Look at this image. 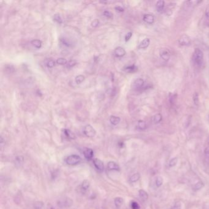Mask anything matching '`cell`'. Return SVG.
Wrapping results in <instances>:
<instances>
[{
  "label": "cell",
  "instance_id": "obj_3",
  "mask_svg": "<svg viewBox=\"0 0 209 209\" xmlns=\"http://www.w3.org/2000/svg\"><path fill=\"white\" fill-rule=\"evenodd\" d=\"M83 133L88 138H93L96 135V131L91 125H87L83 128Z\"/></svg>",
  "mask_w": 209,
  "mask_h": 209
},
{
  "label": "cell",
  "instance_id": "obj_32",
  "mask_svg": "<svg viewBox=\"0 0 209 209\" xmlns=\"http://www.w3.org/2000/svg\"><path fill=\"white\" fill-rule=\"evenodd\" d=\"M77 62L75 60H71L68 62V63L67 64V68H71L74 67V66L76 65Z\"/></svg>",
  "mask_w": 209,
  "mask_h": 209
},
{
  "label": "cell",
  "instance_id": "obj_22",
  "mask_svg": "<svg viewBox=\"0 0 209 209\" xmlns=\"http://www.w3.org/2000/svg\"><path fill=\"white\" fill-rule=\"evenodd\" d=\"M90 186V182L88 180H84L82 182V185H81V188H82V189L83 190L86 191V190H87L89 188Z\"/></svg>",
  "mask_w": 209,
  "mask_h": 209
},
{
  "label": "cell",
  "instance_id": "obj_4",
  "mask_svg": "<svg viewBox=\"0 0 209 209\" xmlns=\"http://www.w3.org/2000/svg\"><path fill=\"white\" fill-rule=\"evenodd\" d=\"M179 44L182 46H188L191 44V41L190 38L186 34H183L178 39Z\"/></svg>",
  "mask_w": 209,
  "mask_h": 209
},
{
  "label": "cell",
  "instance_id": "obj_6",
  "mask_svg": "<svg viewBox=\"0 0 209 209\" xmlns=\"http://www.w3.org/2000/svg\"><path fill=\"white\" fill-rule=\"evenodd\" d=\"M144 85H145V81H143V79L138 78L133 82V87L136 90H139L143 87Z\"/></svg>",
  "mask_w": 209,
  "mask_h": 209
},
{
  "label": "cell",
  "instance_id": "obj_20",
  "mask_svg": "<svg viewBox=\"0 0 209 209\" xmlns=\"http://www.w3.org/2000/svg\"><path fill=\"white\" fill-rule=\"evenodd\" d=\"M140 178V174L139 173H136V174H133L130 178H129V181H130L131 183H134L138 182Z\"/></svg>",
  "mask_w": 209,
  "mask_h": 209
},
{
  "label": "cell",
  "instance_id": "obj_15",
  "mask_svg": "<svg viewBox=\"0 0 209 209\" xmlns=\"http://www.w3.org/2000/svg\"><path fill=\"white\" fill-rule=\"evenodd\" d=\"M162 115L160 113H156L152 117V121L155 124H158L160 123L162 120Z\"/></svg>",
  "mask_w": 209,
  "mask_h": 209
},
{
  "label": "cell",
  "instance_id": "obj_30",
  "mask_svg": "<svg viewBox=\"0 0 209 209\" xmlns=\"http://www.w3.org/2000/svg\"><path fill=\"white\" fill-rule=\"evenodd\" d=\"M178 162V158H172V159L170 160V161L169 163V167H174L177 164Z\"/></svg>",
  "mask_w": 209,
  "mask_h": 209
},
{
  "label": "cell",
  "instance_id": "obj_31",
  "mask_svg": "<svg viewBox=\"0 0 209 209\" xmlns=\"http://www.w3.org/2000/svg\"><path fill=\"white\" fill-rule=\"evenodd\" d=\"M43 207H44V204L42 202H36L34 204V208L35 209H41Z\"/></svg>",
  "mask_w": 209,
  "mask_h": 209
},
{
  "label": "cell",
  "instance_id": "obj_34",
  "mask_svg": "<svg viewBox=\"0 0 209 209\" xmlns=\"http://www.w3.org/2000/svg\"><path fill=\"white\" fill-rule=\"evenodd\" d=\"M54 66H55V61L53 60H50L47 63V66L49 68H52Z\"/></svg>",
  "mask_w": 209,
  "mask_h": 209
},
{
  "label": "cell",
  "instance_id": "obj_14",
  "mask_svg": "<svg viewBox=\"0 0 209 209\" xmlns=\"http://www.w3.org/2000/svg\"><path fill=\"white\" fill-rule=\"evenodd\" d=\"M109 121L111 122V123L113 125H117L120 121V118L117 116H115V115H112L110 117Z\"/></svg>",
  "mask_w": 209,
  "mask_h": 209
},
{
  "label": "cell",
  "instance_id": "obj_7",
  "mask_svg": "<svg viewBox=\"0 0 209 209\" xmlns=\"http://www.w3.org/2000/svg\"><path fill=\"white\" fill-rule=\"evenodd\" d=\"M93 164H94L95 168L100 172H103L104 169V165L103 162L98 158H95L93 160Z\"/></svg>",
  "mask_w": 209,
  "mask_h": 209
},
{
  "label": "cell",
  "instance_id": "obj_13",
  "mask_svg": "<svg viewBox=\"0 0 209 209\" xmlns=\"http://www.w3.org/2000/svg\"><path fill=\"white\" fill-rule=\"evenodd\" d=\"M83 155L86 160H90L93 156V151L91 148H86L83 151Z\"/></svg>",
  "mask_w": 209,
  "mask_h": 209
},
{
  "label": "cell",
  "instance_id": "obj_42",
  "mask_svg": "<svg viewBox=\"0 0 209 209\" xmlns=\"http://www.w3.org/2000/svg\"><path fill=\"white\" fill-rule=\"evenodd\" d=\"M48 206L49 207L48 208V209H54V208L52 207V205H51L50 204H49Z\"/></svg>",
  "mask_w": 209,
  "mask_h": 209
},
{
  "label": "cell",
  "instance_id": "obj_38",
  "mask_svg": "<svg viewBox=\"0 0 209 209\" xmlns=\"http://www.w3.org/2000/svg\"><path fill=\"white\" fill-rule=\"evenodd\" d=\"M193 101H194V103H195V104H198V102H199V99H198V95L197 94V93H196L195 94H194V95L193 96Z\"/></svg>",
  "mask_w": 209,
  "mask_h": 209
},
{
  "label": "cell",
  "instance_id": "obj_25",
  "mask_svg": "<svg viewBox=\"0 0 209 209\" xmlns=\"http://www.w3.org/2000/svg\"><path fill=\"white\" fill-rule=\"evenodd\" d=\"M155 183H156V186L157 187H160L163 183V178L161 176H158L156 179V182H155Z\"/></svg>",
  "mask_w": 209,
  "mask_h": 209
},
{
  "label": "cell",
  "instance_id": "obj_28",
  "mask_svg": "<svg viewBox=\"0 0 209 209\" xmlns=\"http://www.w3.org/2000/svg\"><path fill=\"white\" fill-rule=\"evenodd\" d=\"M204 153H205V155L206 157L209 158V138H208V139H207V141L206 142Z\"/></svg>",
  "mask_w": 209,
  "mask_h": 209
},
{
  "label": "cell",
  "instance_id": "obj_8",
  "mask_svg": "<svg viewBox=\"0 0 209 209\" xmlns=\"http://www.w3.org/2000/svg\"><path fill=\"white\" fill-rule=\"evenodd\" d=\"M114 53L115 54V56L117 57H123V56L125 55L126 51L123 47H118L115 49Z\"/></svg>",
  "mask_w": 209,
  "mask_h": 209
},
{
  "label": "cell",
  "instance_id": "obj_11",
  "mask_svg": "<svg viewBox=\"0 0 209 209\" xmlns=\"http://www.w3.org/2000/svg\"><path fill=\"white\" fill-rule=\"evenodd\" d=\"M164 5H165V2L163 0H160V1H158L156 4V8L158 12L163 13L164 12Z\"/></svg>",
  "mask_w": 209,
  "mask_h": 209
},
{
  "label": "cell",
  "instance_id": "obj_37",
  "mask_svg": "<svg viewBox=\"0 0 209 209\" xmlns=\"http://www.w3.org/2000/svg\"><path fill=\"white\" fill-rule=\"evenodd\" d=\"M132 35H133V33L132 32L128 33L125 36V41L128 42L129 39H130L132 37Z\"/></svg>",
  "mask_w": 209,
  "mask_h": 209
},
{
  "label": "cell",
  "instance_id": "obj_26",
  "mask_svg": "<svg viewBox=\"0 0 209 209\" xmlns=\"http://www.w3.org/2000/svg\"><path fill=\"white\" fill-rule=\"evenodd\" d=\"M203 186H204V183L202 182H198L197 183H196L195 185H194L193 190L194 191H197V190H199L201 189Z\"/></svg>",
  "mask_w": 209,
  "mask_h": 209
},
{
  "label": "cell",
  "instance_id": "obj_1",
  "mask_svg": "<svg viewBox=\"0 0 209 209\" xmlns=\"http://www.w3.org/2000/svg\"><path fill=\"white\" fill-rule=\"evenodd\" d=\"M192 59L193 63L196 64V66L200 67L202 66L204 60V54L202 50L198 48H196L194 50V52L193 54Z\"/></svg>",
  "mask_w": 209,
  "mask_h": 209
},
{
  "label": "cell",
  "instance_id": "obj_36",
  "mask_svg": "<svg viewBox=\"0 0 209 209\" xmlns=\"http://www.w3.org/2000/svg\"><path fill=\"white\" fill-rule=\"evenodd\" d=\"M103 15L107 18H112V14L109 11H105L103 12Z\"/></svg>",
  "mask_w": 209,
  "mask_h": 209
},
{
  "label": "cell",
  "instance_id": "obj_9",
  "mask_svg": "<svg viewBox=\"0 0 209 209\" xmlns=\"http://www.w3.org/2000/svg\"><path fill=\"white\" fill-rule=\"evenodd\" d=\"M143 20L148 24H153L155 21V17L152 14H146L143 16Z\"/></svg>",
  "mask_w": 209,
  "mask_h": 209
},
{
  "label": "cell",
  "instance_id": "obj_18",
  "mask_svg": "<svg viewBox=\"0 0 209 209\" xmlns=\"http://www.w3.org/2000/svg\"><path fill=\"white\" fill-rule=\"evenodd\" d=\"M139 194L140 198H141L143 200H147V199H148V198L147 193L146 191H144L143 190H140L139 191Z\"/></svg>",
  "mask_w": 209,
  "mask_h": 209
},
{
  "label": "cell",
  "instance_id": "obj_17",
  "mask_svg": "<svg viewBox=\"0 0 209 209\" xmlns=\"http://www.w3.org/2000/svg\"><path fill=\"white\" fill-rule=\"evenodd\" d=\"M114 203L115 206H116L117 208H120L122 205H123V198H121L120 197L116 198L114 200Z\"/></svg>",
  "mask_w": 209,
  "mask_h": 209
},
{
  "label": "cell",
  "instance_id": "obj_21",
  "mask_svg": "<svg viewBox=\"0 0 209 209\" xmlns=\"http://www.w3.org/2000/svg\"><path fill=\"white\" fill-rule=\"evenodd\" d=\"M138 128L141 130H144L147 128V125L146 121L143 120H139L138 123Z\"/></svg>",
  "mask_w": 209,
  "mask_h": 209
},
{
  "label": "cell",
  "instance_id": "obj_41",
  "mask_svg": "<svg viewBox=\"0 0 209 209\" xmlns=\"http://www.w3.org/2000/svg\"><path fill=\"white\" fill-rule=\"evenodd\" d=\"M115 9H116L118 11H119V12H123L124 11V9L121 6L115 7Z\"/></svg>",
  "mask_w": 209,
  "mask_h": 209
},
{
  "label": "cell",
  "instance_id": "obj_2",
  "mask_svg": "<svg viewBox=\"0 0 209 209\" xmlns=\"http://www.w3.org/2000/svg\"><path fill=\"white\" fill-rule=\"evenodd\" d=\"M81 161V158L76 155H72L69 156L66 160V163L71 165H76L80 163Z\"/></svg>",
  "mask_w": 209,
  "mask_h": 209
},
{
  "label": "cell",
  "instance_id": "obj_16",
  "mask_svg": "<svg viewBox=\"0 0 209 209\" xmlns=\"http://www.w3.org/2000/svg\"><path fill=\"white\" fill-rule=\"evenodd\" d=\"M64 134L66 136V138L69 139H74L76 138L74 134L69 129H64Z\"/></svg>",
  "mask_w": 209,
  "mask_h": 209
},
{
  "label": "cell",
  "instance_id": "obj_33",
  "mask_svg": "<svg viewBox=\"0 0 209 209\" xmlns=\"http://www.w3.org/2000/svg\"><path fill=\"white\" fill-rule=\"evenodd\" d=\"M132 209H140V205L136 201H133L131 204Z\"/></svg>",
  "mask_w": 209,
  "mask_h": 209
},
{
  "label": "cell",
  "instance_id": "obj_35",
  "mask_svg": "<svg viewBox=\"0 0 209 209\" xmlns=\"http://www.w3.org/2000/svg\"><path fill=\"white\" fill-rule=\"evenodd\" d=\"M99 21L98 19H95V20H93V21H92L91 24V26H92V27H94V28L97 27V26L99 25Z\"/></svg>",
  "mask_w": 209,
  "mask_h": 209
},
{
  "label": "cell",
  "instance_id": "obj_23",
  "mask_svg": "<svg viewBox=\"0 0 209 209\" xmlns=\"http://www.w3.org/2000/svg\"><path fill=\"white\" fill-rule=\"evenodd\" d=\"M85 80V77L82 75L77 76L75 78V81L77 84H81Z\"/></svg>",
  "mask_w": 209,
  "mask_h": 209
},
{
  "label": "cell",
  "instance_id": "obj_40",
  "mask_svg": "<svg viewBox=\"0 0 209 209\" xmlns=\"http://www.w3.org/2000/svg\"><path fill=\"white\" fill-rule=\"evenodd\" d=\"M180 208H181V204L180 202H177L174 206V209H180Z\"/></svg>",
  "mask_w": 209,
  "mask_h": 209
},
{
  "label": "cell",
  "instance_id": "obj_5",
  "mask_svg": "<svg viewBox=\"0 0 209 209\" xmlns=\"http://www.w3.org/2000/svg\"><path fill=\"white\" fill-rule=\"evenodd\" d=\"M160 56L164 61H168L170 58V53L167 49H161L160 52Z\"/></svg>",
  "mask_w": 209,
  "mask_h": 209
},
{
  "label": "cell",
  "instance_id": "obj_12",
  "mask_svg": "<svg viewBox=\"0 0 209 209\" xmlns=\"http://www.w3.org/2000/svg\"><path fill=\"white\" fill-rule=\"evenodd\" d=\"M150 43V39L149 38H146V39H143L141 41V42L139 44L138 47L140 49H146L149 46Z\"/></svg>",
  "mask_w": 209,
  "mask_h": 209
},
{
  "label": "cell",
  "instance_id": "obj_29",
  "mask_svg": "<svg viewBox=\"0 0 209 209\" xmlns=\"http://www.w3.org/2000/svg\"><path fill=\"white\" fill-rule=\"evenodd\" d=\"M56 63H57V64H60V65H64V64H67L68 61H67L66 59L64 58H59L58 59H57Z\"/></svg>",
  "mask_w": 209,
  "mask_h": 209
},
{
  "label": "cell",
  "instance_id": "obj_19",
  "mask_svg": "<svg viewBox=\"0 0 209 209\" xmlns=\"http://www.w3.org/2000/svg\"><path fill=\"white\" fill-rule=\"evenodd\" d=\"M31 44L36 49H40L42 47V42L39 39H34L31 42Z\"/></svg>",
  "mask_w": 209,
  "mask_h": 209
},
{
  "label": "cell",
  "instance_id": "obj_24",
  "mask_svg": "<svg viewBox=\"0 0 209 209\" xmlns=\"http://www.w3.org/2000/svg\"><path fill=\"white\" fill-rule=\"evenodd\" d=\"M138 70V68H137L135 65H131L125 68V71L128 73H134Z\"/></svg>",
  "mask_w": 209,
  "mask_h": 209
},
{
  "label": "cell",
  "instance_id": "obj_39",
  "mask_svg": "<svg viewBox=\"0 0 209 209\" xmlns=\"http://www.w3.org/2000/svg\"><path fill=\"white\" fill-rule=\"evenodd\" d=\"M205 14V17H206V19L209 20V5H208L207 7Z\"/></svg>",
  "mask_w": 209,
  "mask_h": 209
},
{
  "label": "cell",
  "instance_id": "obj_27",
  "mask_svg": "<svg viewBox=\"0 0 209 209\" xmlns=\"http://www.w3.org/2000/svg\"><path fill=\"white\" fill-rule=\"evenodd\" d=\"M53 20L55 21L58 24H61L63 23V20L61 16H60V14H55L53 16Z\"/></svg>",
  "mask_w": 209,
  "mask_h": 209
},
{
  "label": "cell",
  "instance_id": "obj_10",
  "mask_svg": "<svg viewBox=\"0 0 209 209\" xmlns=\"http://www.w3.org/2000/svg\"><path fill=\"white\" fill-rule=\"evenodd\" d=\"M107 168L110 170H120L119 165L113 161H109L107 164Z\"/></svg>",
  "mask_w": 209,
  "mask_h": 209
}]
</instances>
